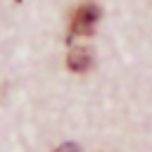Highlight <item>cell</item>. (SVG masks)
I'll use <instances>...</instances> for the list:
<instances>
[{"mask_svg": "<svg viewBox=\"0 0 152 152\" xmlns=\"http://www.w3.org/2000/svg\"><path fill=\"white\" fill-rule=\"evenodd\" d=\"M100 19V7L95 2H83L76 7V12L71 14V26H69V36H90L95 24Z\"/></svg>", "mask_w": 152, "mask_h": 152, "instance_id": "1", "label": "cell"}, {"mask_svg": "<svg viewBox=\"0 0 152 152\" xmlns=\"http://www.w3.org/2000/svg\"><path fill=\"white\" fill-rule=\"evenodd\" d=\"M66 66L76 74H83L93 66V55L88 48H71L69 55H66Z\"/></svg>", "mask_w": 152, "mask_h": 152, "instance_id": "2", "label": "cell"}, {"mask_svg": "<svg viewBox=\"0 0 152 152\" xmlns=\"http://www.w3.org/2000/svg\"><path fill=\"white\" fill-rule=\"evenodd\" d=\"M55 152H81V150H78V147H76L74 142H64V145H59V147H57Z\"/></svg>", "mask_w": 152, "mask_h": 152, "instance_id": "3", "label": "cell"}]
</instances>
